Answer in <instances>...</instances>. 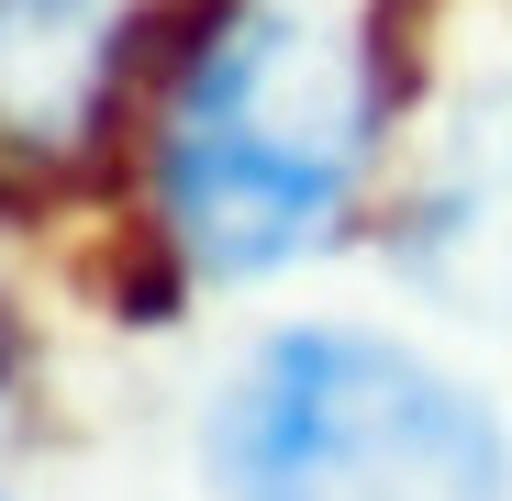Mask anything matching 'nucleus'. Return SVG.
Listing matches in <instances>:
<instances>
[{
  "mask_svg": "<svg viewBox=\"0 0 512 501\" xmlns=\"http://www.w3.org/2000/svg\"><path fill=\"white\" fill-rule=\"evenodd\" d=\"M379 56L323 12H223L156 112V223L190 279H268L346 234L379 145Z\"/></svg>",
  "mask_w": 512,
  "mask_h": 501,
  "instance_id": "obj_1",
  "label": "nucleus"
},
{
  "mask_svg": "<svg viewBox=\"0 0 512 501\" xmlns=\"http://www.w3.org/2000/svg\"><path fill=\"white\" fill-rule=\"evenodd\" d=\"M145 45V0H0V167L90 156Z\"/></svg>",
  "mask_w": 512,
  "mask_h": 501,
  "instance_id": "obj_3",
  "label": "nucleus"
},
{
  "mask_svg": "<svg viewBox=\"0 0 512 501\" xmlns=\"http://www.w3.org/2000/svg\"><path fill=\"white\" fill-rule=\"evenodd\" d=\"M234 501H512V424L379 323H279L212 412Z\"/></svg>",
  "mask_w": 512,
  "mask_h": 501,
  "instance_id": "obj_2",
  "label": "nucleus"
},
{
  "mask_svg": "<svg viewBox=\"0 0 512 501\" xmlns=\"http://www.w3.org/2000/svg\"><path fill=\"white\" fill-rule=\"evenodd\" d=\"M0 390H12V323H0Z\"/></svg>",
  "mask_w": 512,
  "mask_h": 501,
  "instance_id": "obj_4",
  "label": "nucleus"
}]
</instances>
